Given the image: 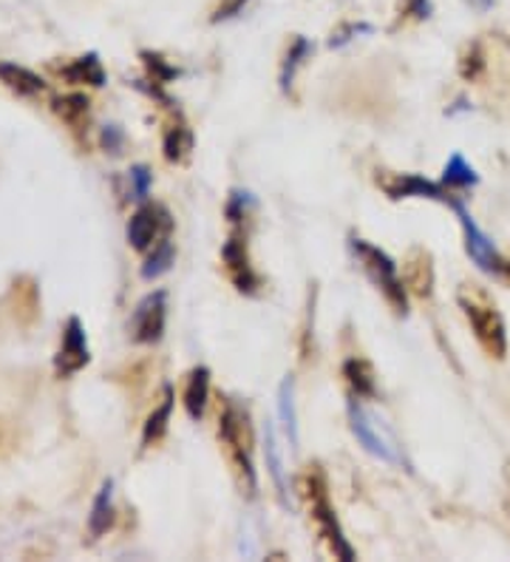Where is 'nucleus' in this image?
<instances>
[{"label": "nucleus", "instance_id": "1", "mask_svg": "<svg viewBox=\"0 0 510 562\" xmlns=\"http://www.w3.org/2000/svg\"><path fill=\"white\" fill-rule=\"evenodd\" d=\"M456 302L463 307V316L468 318L479 347L488 356L505 358V352H508V329H505V318L497 304L490 302V295L476 288H463L456 293Z\"/></svg>", "mask_w": 510, "mask_h": 562}, {"label": "nucleus", "instance_id": "2", "mask_svg": "<svg viewBox=\"0 0 510 562\" xmlns=\"http://www.w3.org/2000/svg\"><path fill=\"white\" fill-rule=\"evenodd\" d=\"M218 438L225 440L230 449L233 463L238 467L241 477L247 481V488L256 492L259 481H256V467H252V432H250V418L247 409L236 404H227L222 418H218Z\"/></svg>", "mask_w": 510, "mask_h": 562}, {"label": "nucleus", "instance_id": "3", "mask_svg": "<svg viewBox=\"0 0 510 562\" xmlns=\"http://www.w3.org/2000/svg\"><path fill=\"white\" fill-rule=\"evenodd\" d=\"M352 250L361 261V268L366 270L369 279L383 290V295L388 299V304L397 310V313H406V288H403L400 276H397L395 259L388 254H383L381 247L369 245L363 239L352 241Z\"/></svg>", "mask_w": 510, "mask_h": 562}, {"label": "nucleus", "instance_id": "4", "mask_svg": "<svg viewBox=\"0 0 510 562\" xmlns=\"http://www.w3.org/2000/svg\"><path fill=\"white\" fill-rule=\"evenodd\" d=\"M349 424H352L354 438L361 440V446L369 454L386 460V463H403V452L400 446L395 443V438H392V435L377 424V418H374L372 412L363 404H358V401L349 404Z\"/></svg>", "mask_w": 510, "mask_h": 562}, {"label": "nucleus", "instance_id": "5", "mask_svg": "<svg viewBox=\"0 0 510 562\" xmlns=\"http://www.w3.org/2000/svg\"><path fill=\"white\" fill-rule=\"evenodd\" d=\"M309 503H313V517L315 522H318L320 535L329 540L335 557L352 562L354 549L349 546L347 537H343V528H340L338 517H335V508L332 503H329L327 486H324V481H320V474H309Z\"/></svg>", "mask_w": 510, "mask_h": 562}, {"label": "nucleus", "instance_id": "6", "mask_svg": "<svg viewBox=\"0 0 510 562\" xmlns=\"http://www.w3.org/2000/svg\"><path fill=\"white\" fill-rule=\"evenodd\" d=\"M165 322H168V295H165V290H157L148 299H143L139 307L134 310L131 333H134V338L139 344H154L162 338Z\"/></svg>", "mask_w": 510, "mask_h": 562}, {"label": "nucleus", "instance_id": "7", "mask_svg": "<svg viewBox=\"0 0 510 562\" xmlns=\"http://www.w3.org/2000/svg\"><path fill=\"white\" fill-rule=\"evenodd\" d=\"M456 213H460V222H463V231H465V250H468L471 259L479 265L483 270H488V273H502L505 270V261L499 259L497 247H494V241L488 239V236L476 227V222L471 220L468 213L463 211V207L456 205Z\"/></svg>", "mask_w": 510, "mask_h": 562}, {"label": "nucleus", "instance_id": "8", "mask_svg": "<svg viewBox=\"0 0 510 562\" xmlns=\"http://www.w3.org/2000/svg\"><path fill=\"white\" fill-rule=\"evenodd\" d=\"M159 227H170L168 213L157 205H145L131 216L128 222V241L136 250H148L159 236Z\"/></svg>", "mask_w": 510, "mask_h": 562}, {"label": "nucleus", "instance_id": "9", "mask_svg": "<svg viewBox=\"0 0 510 562\" xmlns=\"http://www.w3.org/2000/svg\"><path fill=\"white\" fill-rule=\"evenodd\" d=\"M82 363H89V344H86V333H82L80 318H71L63 333V350L57 358V370L60 372H77Z\"/></svg>", "mask_w": 510, "mask_h": 562}, {"label": "nucleus", "instance_id": "10", "mask_svg": "<svg viewBox=\"0 0 510 562\" xmlns=\"http://www.w3.org/2000/svg\"><path fill=\"white\" fill-rule=\"evenodd\" d=\"M386 193L392 200H403V196H429V200H445L442 196V188L429 182V179L415 177V173H403V177H395L392 182H383Z\"/></svg>", "mask_w": 510, "mask_h": 562}, {"label": "nucleus", "instance_id": "11", "mask_svg": "<svg viewBox=\"0 0 510 562\" xmlns=\"http://www.w3.org/2000/svg\"><path fill=\"white\" fill-rule=\"evenodd\" d=\"M264 458H267V469H270V477L279 488L281 503H286V494H290V486H286V469L284 460H281V449H279V435H275V426L272 420L264 424Z\"/></svg>", "mask_w": 510, "mask_h": 562}, {"label": "nucleus", "instance_id": "12", "mask_svg": "<svg viewBox=\"0 0 510 562\" xmlns=\"http://www.w3.org/2000/svg\"><path fill=\"white\" fill-rule=\"evenodd\" d=\"M207 398H211V372L207 367H196L191 372V381H188V390H184V409L193 420H199L207 409Z\"/></svg>", "mask_w": 510, "mask_h": 562}, {"label": "nucleus", "instance_id": "13", "mask_svg": "<svg viewBox=\"0 0 510 562\" xmlns=\"http://www.w3.org/2000/svg\"><path fill=\"white\" fill-rule=\"evenodd\" d=\"M279 418L284 426L286 440L293 443V449H298V412H295V381L293 375H286L279 386Z\"/></svg>", "mask_w": 510, "mask_h": 562}, {"label": "nucleus", "instance_id": "14", "mask_svg": "<svg viewBox=\"0 0 510 562\" xmlns=\"http://www.w3.org/2000/svg\"><path fill=\"white\" fill-rule=\"evenodd\" d=\"M0 80L23 97L43 94L46 91V82L41 77L34 75V71L23 69V66H14V63H0Z\"/></svg>", "mask_w": 510, "mask_h": 562}, {"label": "nucleus", "instance_id": "15", "mask_svg": "<svg viewBox=\"0 0 510 562\" xmlns=\"http://www.w3.org/2000/svg\"><path fill=\"white\" fill-rule=\"evenodd\" d=\"M114 522V483L105 481L102 483L100 494H97L94 506H91V517H89V528L91 535L100 537L105 535Z\"/></svg>", "mask_w": 510, "mask_h": 562}, {"label": "nucleus", "instance_id": "16", "mask_svg": "<svg viewBox=\"0 0 510 562\" xmlns=\"http://www.w3.org/2000/svg\"><path fill=\"white\" fill-rule=\"evenodd\" d=\"M222 256H225L227 268H230L233 279H236V284H238V290H252L256 279H252V270H250V261H247L245 245H241L238 239H230L225 245V250H222Z\"/></svg>", "mask_w": 510, "mask_h": 562}, {"label": "nucleus", "instance_id": "17", "mask_svg": "<svg viewBox=\"0 0 510 562\" xmlns=\"http://www.w3.org/2000/svg\"><path fill=\"white\" fill-rule=\"evenodd\" d=\"M343 375H347L349 386H352L358 395H363V398H372L374 395L372 363L363 361V358H349V361L343 363Z\"/></svg>", "mask_w": 510, "mask_h": 562}, {"label": "nucleus", "instance_id": "18", "mask_svg": "<svg viewBox=\"0 0 510 562\" xmlns=\"http://www.w3.org/2000/svg\"><path fill=\"white\" fill-rule=\"evenodd\" d=\"M170 412H173V395H170V390H168V392H165V401H162V404H159V409L150 412L148 424H145V432H143L145 446L157 443V440L162 438L165 432H168Z\"/></svg>", "mask_w": 510, "mask_h": 562}, {"label": "nucleus", "instance_id": "19", "mask_svg": "<svg viewBox=\"0 0 510 562\" xmlns=\"http://www.w3.org/2000/svg\"><path fill=\"white\" fill-rule=\"evenodd\" d=\"M442 182H445V186H454V188H468V186H476V182H479V177H476L474 168L465 162L463 154H454V157L449 159V165H445Z\"/></svg>", "mask_w": 510, "mask_h": 562}, {"label": "nucleus", "instance_id": "20", "mask_svg": "<svg viewBox=\"0 0 510 562\" xmlns=\"http://www.w3.org/2000/svg\"><path fill=\"white\" fill-rule=\"evenodd\" d=\"M193 148V137L188 128H170L168 137H165V157L170 162H182L188 157V151Z\"/></svg>", "mask_w": 510, "mask_h": 562}, {"label": "nucleus", "instance_id": "21", "mask_svg": "<svg viewBox=\"0 0 510 562\" xmlns=\"http://www.w3.org/2000/svg\"><path fill=\"white\" fill-rule=\"evenodd\" d=\"M170 265H173V245H170V241H162V245L150 254V259L145 261L143 279H159L162 273H168Z\"/></svg>", "mask_w": 510, "mask_h": 562}, {"label": "nucleus", "instance_id": "22", "mask_svg": "<svg viewBox=\"0 0 510 562\" xmlns=\"http://www.w3.org/2000/svg\"><path fill=\"white\" fill-rule=\"evenodd\" d=\"M71 75H75L77 80L91 82V86H102V82H105V75H102V66H100V60H97L94 55L77 60V66H75V71H71Z\"/></svg>", "mask_w": 510, "mask_h": 562}, {"label": "nucleus", "instance_id": "23", "mask_svg": "<svg viewBox=\"0 0 510 562\" xmlns=\"http://www.w3.org/2000/svg\"><path fill=\"white\" fill-rule=\"evenodd\" d=\"M131 186H134V196L136 200H143L148 196V188H150V171L145 165H136L131 168Z\"/></svg>", "mask_w": 510, "mask_h": 562}, {"label": "nucleus", "instance_id": "24", "mask_svg": "<svg viewBox=\"0 0 510 562\" xmlns=\"http://www.w3.org/2000/svg\"><path fill=\"white\" fill-rule=\"evenodd\" d=\"M57 111H60L63 117H75V111L77 114H86V111H89V100H86V97H80V94H71V97H66V100H60V103H57Z\"/></svg>", "mask_w": 510, "mask_h": 562}, {"label": "nucleus", "instance_id": "25", "mask_svg": "<svg viewBox=\"0 0 510 562\" xmlns=\"http://www.w3.org/2000/svg\"><path fill=\"white\" fill-rule=\"evenodd\" d=\"M306 52H309V46H306V41H298V43H295L293 55L286 57V69H284V86H290V80H293V71H295V66H298V63H301V57H304Z\"/></svg>", "mask_w": 510, "mask_h": 562}, {"label": "nucleus", "instance_id": "26", "mask_svg": "<svg viewBox=\"0 0 510 562\" xmlns=\"http://www.w3.org/2000/svg\"><path fill=\"white\" fill-rule=\"evenodd\" d=\"M120 139H123V134H120L114 125H111V128H105V134H102V143L109 145V148H116V143H120Z\"/></svg>", "mask_w": 510, "mask_h": 562}, {"label": "nucleus", "instance_id": "27", "mask_svg": "<svg viewBox=\"0 0 510 562\" xmlns=\"http://www.w3.org/2000/svg\"><path fill=\"white\" fill-rule=\"evenodd\" d=\"M0 443H3V420H0Z\"/></svg>", "mask_w": 510, "mask_h": 562}]
</instances>
